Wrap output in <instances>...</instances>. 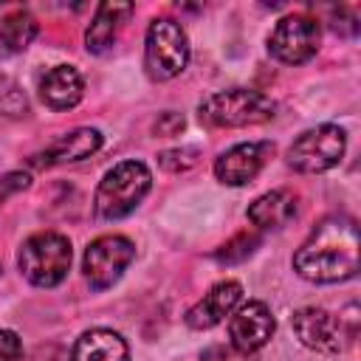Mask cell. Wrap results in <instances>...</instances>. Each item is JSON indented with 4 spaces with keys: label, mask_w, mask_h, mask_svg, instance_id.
I'll return each mask as SVG.
<instances>
[{
    "label": "cell",
    "mask_w": 361,
    "mask_h": 361,
    "mask_svg": "<svg viewBox=\"0 0 361 361\" xmlns=\"http://www.w3.org/2000/svg\"><path fill=\"white\" fill-rule=\"evenodd\" d=\"M358 226L347 214L324 217L293 254V271L316 285H336L358 274Z\"/></svg>",
    "instance_id": "1"
},
{
    "label": "cell",
    "mask_w": 361,
    "mask_h": 361,
    "mask_svg": "<svg viewBox=\"0 0 361 361\" xmlns=\"http://www.w3.org/2000/svg\"><path fill=\"white\" fill-rule=\"evenodd\" d=\"M152 189V172L144 161H121L104 172L93 195V212L99 220H121L133 214Z\"/></svg>",
    "instance_id": "2"
},
{
    "label": "cell",
    "mask_w": 361,
    "mask_h": 361,
    "mask_svg": "<svg viewBox=\"0 0 361 361\" xmlns=\"http://www.w3.org/2000/svg\"><path fill=\"white\" fill-rule=\"evenodd\" d=\"M197 116L206 127H254L276 116V102L254 87H228L206 96L197 107Z\"/></svg>",
    "instance_id": "3"
},
{
    "label": "cell",
    "mask_w": 361,
    "mask_h": 361,
    "mask_svg": "<svg viewBox=\"0 0 361 361\" xmlns=\"http://www.w3.org/2000/svg\"><path fill=\"white\" fill-rule=\"evenodd\" d=\"M296 338L319 353V355H338L353 344L358 333V319H355V305L347 307V313H330L324 307H299L290 316Z\"/></svg>",
    "instance_id": "4"
},
{
    "label": "cell",
    "mask_w": 361,
    "mask_h": 361,
    "mask_svg": "<svg viewBox=\"0 0 361 361\" xmlns=\"http://www.w3.org/2000/svg\"><path fill=\"white\" fill-rule=\"evenodd\" d=\"M71 240L59 231H37L17 251L20 274L37 288H56L71 271Z\"/></svg>",
    "instance_id": "5"
},
{
    "label": "cell",
    "mask_w": 361,
    "mask_h": 361,
    "mask_svg": "<svg viewBox=\"0 0 361 361\" xmlns=\"http://www.w3.org/2000/svg\"><path fill=\"white\" fill-rule=\"evenodd\" d=\"M189 37L178 20L158 17L149 23L144 37V68L152 82H169L180 76L189 65Z\"/></svg>",
    "instance_id": "6"
},
{
    "label": "cell",
    "mask_w": 361,
    "mask_h": 361,
    "mask_svg": "<svg viewBox=\"0 0 361 361\" xmlns=\"http://www.w3.org/2000/svg\"><path fill=\"white\" fill-rule=\"evenodd\" d=\"M347 149V133L338 124H319L305 130L290 147H288V166L302 175H319L344 158Z\"/></svg>",
    "instance_id": "7"
},
{
    "label": "cell",
    "mask_w": 361,
    "mask_h": 361,
    "mask_svg": "<svg viewBox=\"0 0 361 361\" xmlns=\"http://www.w3.org/2000/svg\"><path fill=\"white\" fill-rule=\"evenodd\" d=\"M133 259H135V243L130 237L102 234L85 248L82 271L93 290H107L124 276V271L133 265Z\"/></svg>",
    "instance_id": "8"
},
{
    "label": "cell",
    "mask_w": 361,
    "mask_h": 361,
    "mask_svg": "<svg viewBox=\"0 0 361 361\" xmlns=\"http://www.w3.org/2000/svg\"><path fill=\"white\" fill-rule=\"evenodd\" d=\"M322 42L319 20L310 14H288L268 34V54L282 65H302L316 56Z\"/></svg>",
    "instance_id": "9"
},
{
    "label": "cell",
    "mask_w": 361,
    "mask_h": 361,
    "mask_svg": "<svg viewBox=\"0 0 361 361\" xmlns=\"http://www.w3.org/2000/svg\"><path fill=\"white\" fill-rule=\"evenodd\" d=\"M274 158V144L271 141H243L228 147L214 158V178L226 186H245L251 183L265 164Z\"/></svg>",
    "instance_id": "10"
},
{
    "label": "cell",
    "mask_w": 361,
    "mask_h": 361,
    "mask_svg": "<svg viewBox=\"0 0 361 361\" xmlns=\"http://www.w3.org/2000/svg\"><path fill=\"white\" fill-rule=\"evenodd\" d=\"M276 330V319L271 313V307L259 299H248L240 302L234 307V313L228 316V344H234L237 350L245 353H257L262 350Z\"/></svg>",
    "instance_id": "11"
},
{
    "label": "cell",
    "mask_w": 361,
    "mask_h": 361,
    "mask_svg": "<svg viewBox=\"0 0 361 361\" xmlns=\"http://www.w3.org/2000/svg\"><path fill=\"white\" fill-rule=\"evenodd\" d=\"M240 302H243V285L237 279H220L203 293V299H197L186 310V324L192 330H212L214 324L226 322Z\"/></svg>",
    "instance_id": "12"
},
{
    "label": "cell",
    "mask_w": 361,
    "mask_h": 361,
    "mask_svg": "<svg viewBox=\"0 0 361 361\" xmlns=\"http://www.w3.org/2000/svg\"><path fill=\"white\" fill-rule=\"evenodd\" d=\"M102 147V133L96 127H76L56 141H51L42 152L31 158L34 166H59V164H76L82 158H90Z\"/></svg>",
    "instance_id": "13"
},
{
    "label": "cell",
    "mask_w": 361,
    "mask_h": 361,
    "mask_svg": "<svg viewBox=\"0 0 361 361\" xmlns=\"http://www.w3.org/2000/svg\"><path fill=\"white\" fill-rule=\"evenodd\" d=\"M133 3H116V0H104L96 6V14L85 31V48L90 54H104L113 48L121 25L133 17Z\"/></svg>",
    "instance_id": "14"
},
{
    "label": "cell",
    "mask_w": 361,
    "mask_h": 361,
    "mask_svg": "<svg viewBox=\"0 0 361 361\" xmlns=\"http://www.w3.org/2000/svg\"><path fill=\"white\" fill-rule=\"evenodd\" d=\"M85 96V79L73 65H54L39 79V99L51 110H71Z\"/></svg>",
    "instance_id": "15"
},
{
    "label": "cell",
    "mask_w": 361,
    "mask_h": 361,
    "mask_svg": "<svg viewBox=\"0 0 361 361\" xmlns=\"http://www.w3.org/2000/svg\"><path fill=\"white\" fill-rule=\"evenodd\" d=\"M71 361H130V347L116 330L93 327L73 341Z\"/></svg>",
    "instance_id": "16"
},
{
    "label": "cell",
    "mask_w": 361,
    "mask_h": 361,
    "mask_svg": "<svg viewBox=\"0 0 361 361\" xmlns=\"http://www.w3.org/2000/svg\"><path fill=\"white\" fill-rule=\"evenodd\" d=\"M296 206L299 203H296V195L290 189H271L248 206V220L259 231L282 228L296 217Z\"/></svg>",
    "instance_id": "17"
},
{
    "label": "cell",
    "mask_w": 361,
    "mask_h": 361,
    "mask_svg": "<svg viewBox=\"0 0 361 361\" xmlns=\"http://www.w3.org/2000/svg\"><path fill=\"white\" fill-rule=\"evenodd\" d=\"M39 25L28 11H8L0 17V59L3 56H14L20 51H25L34 37H37Z\"/></svg>",
    "instance_id": "18"
},
{
    "label": "cell",
    "mask_w": 361,
    "mask_h": 361,
    "mask_svg": "<svg viewBox=\"0 0 361 361\" xmlns=\"http://www.w3.org/2000/svg\"><path fill=\"white\" fill-rule=\"evenodd\" d=\"M259 234L257 231H240V234H234L228 243H223L217 251H214V259L217 262H223V265H234V262H243V259H248L257 248H259Z\"/></svg>",
    "instance_id": "19"
},
{
    "label": "cell",
    "mask_w": 361,
    "mask_h": 361,
    "mask_svg": "<svg viewBox=\"0 0 361 361\" xmlns=\"http://www.w3.org/2000/svg\"><path fill=\"white\" fill-rule=\"evenodd\" d=\"M158 164H161V169H166V172H186L189 166L197 164V149H195V147L164 149V152L158 155Z\"/></svg>",
    "instance_id": "20"
},
{
    "label": "cell",
    "mask_w": 361,
    "mask_h": 361,
    "mask_svg": "<svg viewBox=\"0 0 361 361\" xmlns=\"http://www.w3.org/2000/svg\"><path fill=\"white\" fill-rule=\"evenodd\" d=\"M200 361H259L257 353L237 350L234 344H212L200 353Z\"/></svg>",
    "instance_id": "21"
},
{
    "label": "cell",
    "mask_w": 361,
    "mask_h": 361,
    "mask_svg": "<svg viewBox=\"0 0 361 361\" xmlns=\"http://www.w3.org/2000/svg\"><path fill=\"white\" fill-rule=\"evenodd\" d=\"M28 186H31V175L28 172H6V175H0V206L11 195H17V192H23Z\"/></svg>",
    "instance_id": "22"
},
{
    "label": "cell",
    "mask_w": 361,
    "mask_h": 361,
    "mask_svg": "<svg viewBox=\"0 0 361 361\" xmlns=\"http://www.w3.org/2000/svg\"><path fill=\"white\" fill-rule=\"evenodd\" d=\"M23 355V341L14 330L0 327V361H20Z\"/></svg>",
    "instance_id": "23"
},
{
    "label": "cell",
    "mask_w": 361,
    "mask_h": 361,
    "mask_svg": "<svg viewBox=\"0 0 361 361\" xmlns=\"http://www.w3.org/2000/svg\"><path fill=\"white\" fill-rule=\"evenodd\" d=\"M178 130H183V116H178V113H172V110H166V113L155 121V133H161V135H175Z\"/></svg>",
    "instance_id": "24"
},
{
    "label": "cell",
    "mask_w": 361,
    "mask_h": 361,
    "mask_svg": "<svg viewBox=\"0 0 361 361\" xmlns=\"http://www.w3.org/2000/svg\"><path fill=\"white\" fill-rule=\"evenodd\" d=\"M31 361H62L59 355H54V353H37Z\"/></svg>",
    "instance_id": "25"
}]
</instances>
